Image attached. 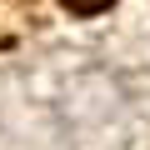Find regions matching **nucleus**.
<instances>
[{
	"mask_svg": "<svg viewBox=\"0 0 150 150\" xmlns=\"http://www.w3.org/2000/svg\"><path fill=\"white\" fill-rule=\"evenodd\" d=\"M60 5H65V10H75V15H100L110 0H60Z\"/></svg>",
	"mask_w": 150,
	"mask_h": 150,
	"instance_id": "1",
	"label": "nucleus"
}]
</instances>
